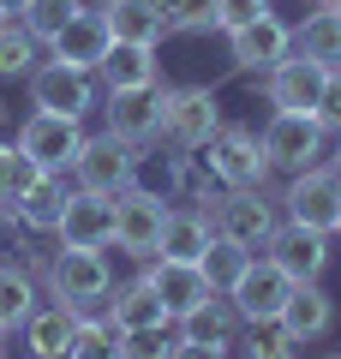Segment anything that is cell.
Instances as JSON below:
<instances>
[{
  "label": "cell",
  "mask_w": 341,
  "mask_h": 359,
  "mask_svg": "<svg viewBox=\"0 0 341 359\" xmlns=\"http://www.w3.org/2000/svg\"><path fill=\"white\" fill-rule=\"evenodd\" d=\"M269 156H264V138L252 126H227L215 132L203 150H192V198L198 204H215L222 192H252V186H269Z\"/></svg>",
  "instance_id": "6da1fadb"
},
{
  "label": "cell",
  "mask_w": 341,
  "mask_h": 359,
  "mask_svg": "<svg viewBox=\"0 0 341 359\" xmlns=\"http://www.w3.org/2000/svg\"><path fill=\"white\" fill-rule=\"evenodd\" d=\"M36 282H42V294L60 299V306L96 311L102 299H108V287H114V269H108V257H102V252H84V245H54V252L42 257Z\"/></svg>",
  "instance_id": "7a4b0ae2"
},
{
  "label": "cell",
  "mask_w": 341,
  "mask_h": 359,
  "mask_svg": "<svg viewBox=\"0 0 341 359\" xmlns=\"http://www.w3.org/2000/svg\"><path fill=\"white\" fill-rule=\"evenodd\" d=\"M150 162V150H138V144H126V138H114L108 126L90 138L84 132V150L72 156V186L78 192H96V198H120L126 186H138V168Z\"/></svg>",
  "instance_id": "3957f363"
},
{
  "label": "cell",
  "mask_w": 341,
  "mask_h": 359,
  "mask_svg": "<svg viewBox=\"0 0 341 359\" xmlns=\"http://www.w3.org/2000/svg\"><path fill=\"white\" fill-rule=\"evenodd\" d=\"M222 132V96L210 84H168V108H162V144L180 156L203 150Z\"/></svg>",
  "instance_id": "277c9868"
},
{
  "label": "cell",
  "mask_w": 341,
  "mask_h": 359,
  "mask_svg": "<svg viewBox=\"0 0 341 359\" xmlns=\"http://www.w3.org/2000/svg\"><path fill=\"white\" fill-rule=\"evenodd\" d=\"M210 222H215L222 240H234L240 252L258 257V252L269 245V233L281 228V204L264 192V186H252V192H222V198L210 204Z\"/></svg>",
  "instance_id": "5b68a950"
},
{
  "label": "cell",
  "mask_w": 341,
  "mask_h": 359,
  "mask_svg": "<svg viewBox=\"0 0 341 359\" xmlns=\"http://www.w3.org/2000/svg\"><path fill=\"white\" fill-rule=\"evenodd\" d=\"M174 210L168 192H150V186H126V192L114 198V245L138 264H150L156 245H162V222Z\"/></svg>",
  "instance_id": "8992f818"
},
{
  "label": "cell",
  "mask_w": 341,
  "mask_h": 359,
  "mask_svg": "<svg viewBox=\"0 0 341 359\" xmlns=\"http://www.w3.org/2000/svg\"><path fill=\"white\" fill-rule=\"evenodd\" d=\"M281 222H300V228H323L335 233V210H341V174L329 162H312L300 174H288L281 186Z\"/></svg>",
  "instance_id": "52a82bcc"
},
{
  "label": "cell",
  "mask_w": 341,
  "mask_h": 359,
  "mask_svg": "<svg viewBox=\"0 0 341 359\" xmlns=\"http://www.w3.org/2000/svg\"><path fill=\"white\" fill-rule=\"evenodd\" d=\"M258 138H264V156H269L276 174H300V168H312V162L329 156V132H323L317 114H281L276 108Z\"/></svg>",
  "instance_id": "ba28073f"
},
{
  "label": "cell",
  "mask_w": 341,
  "mask_h": 359,
  "mask_svg": "<svg viewBox=\"0 0 341 359\" xmlns=\"http://www.w3.org/2000/svg\"><path fill=\"white\" fill-rule=\"evenodd\" d=\"M162 108H168V84L156 78V84H138V90H108L102 96V120H108L114 138L138 144V150H150L156 138H162Z\"/></svg>",
  "instance_id": "9c48e42d"
},
{
  "label": "cell",
  "mask_w": 341,
  "mask_h": 359,
  "mask_svg": "<svg viewBox=\"0 0 341 359\" xmlns=\"http://www.w3.org/2000/svg\"><path fill=\"white\" fill-rule=\"evenodd\" d=\"M96 102H102L96 72H78V66H60V60H42L30 72V108H42V114L84 120V114H96Z\"/></svg>",
  "instance_id": "30bf717a"
},
{
  "label": "cell",
  "mask_w": 341,
  "mask_h": 359,
  "mask_svg": "<svg viewBox=\"0 0 341 359\" xmlns=\"http://www.w3.org/2000/svg\"><path fill=\"white\" fill-rule=\"evenodd\" d=\"M329 240L335 233L323 228H300V222H281L276 233H269L264 257L288 276V282H323V269H329Z\"/></svg>",
  "instance_id": "8fae6325"
},
{
  "label": "cell",
  "mask_w": 341,
  "mask_h": 359,
  "mask_svg": "<svg viewBox=\"0 0 341 359\" xmlns=\"http://www.w3.org/2000/svg\"><path fill=\"white\" fill-rule=\"evenodd\" d=\"M293 54V25H281L276 13L252 18V25H240L234 36H227V60H234V72H258L264 78L269 66H281Z\"/></svg>",
  "instance_id": "7c38bea8"
},
{
  "label": "cell",
  "mask_w": 341,
  "mask_h": 359,
  "mask_svg": "<svg viewBox=\"0 0 341 359\" xmlns=\"http://www.w3.org/2000/svg\"><path fill=\"white\" fill-rule=\"evenodd\" d=\"M18 150L36 156L48 174H66L72 168V156L84 150V120H66V114H30L25 126H18Z\"/></svg>",
  "instance_id": "4fadbf2b"
},
{
  "label": "cell",
  "mask_w": 341,
  "mask_h": 359,
  "mask_svg": "<svg viewBox=\"0 0 341 359\" xmlns=\"http://www.w3.org/2000/svg\"><path fill=\"white\" fill-rule=\"evenodd\" d=\"M323 78H329L323 60H305V54L293 48L281 66L264 72V96H269V108H281V114H312L317 96H323Z\"/></svg>",
  "instance_id": "5bb4252c"
},
{
  "label": "cell",
  "mask_w": 341,
  "mask_h": 359,
  "mask_svg": "<svg viewBox=\"0 0 341 359\" xmlns=\"http://www.w3.org/2000/svg\"><path fill=\"white\" fill-rule=\"evenodd\" d=\"M54 240L60 245H84V252H108L114 245V198H96V192H66V210L54 222Z\"/></svg>",
  "instance_id": "9a60e30c"
},
{
  "label": "cell",
  "mask_w": 341,
  "mask_h": 359,
  "mask_svg": "<svg viewBox=\"0 0 341 359\" xmlns=\"http://www.w3.org/2000/svg\"><path fill=\"white\" fill-rule=\"evenodd\" d=\"M288 294H293V282L281 276L276 264H269L264 252H258L252 264L240 269V282L227 287V299H234V311H240L246 323H252V318H281V306H288Z\"/></svg>",
  "instance_id": "2e32d148"
},
{
  "label": "cell",
  "mask_w": 341,
  "mask_h": 359,
  "mask_svg": "<svg viewBox=\"0 0 341 359\" xmlns=\"http://www.w3.org/2000/svg\"><path fill=\"white\" fill-rule=\"evenodd\" d=\"M108 48H114V30H108V18H102V6H84V13L48 42V60L78 66V72H96V66L108 60Z\"/></svg>",
  "instance_id": "e0dca14e"
},
{
  "label": "cell",
  "mask_w": 341,
  "mask_h": 359,
  "mask_svg": "<svg viewBox=\"0 0 341 359\" xmlns=\"http://www.w3.org/2000/svg\"><path fill=\"white\" fill-rule=\"evenodd\" d=\"M144 276H150V287L162 294V306H168V318H186V311H198L203 299L215 294L210 282H203V269L198 264H174V257H150L144 264Z\"/></svg>",
  "instance_id": "ac0fdd59"
},
{
  "label": "cell",
  "mask_w": 341,
  "mask_h": 359,
  "mask_svg": "<svg viewBox=\"0 0 341 359\" xmlns=\"http://www.w3.org/2000/svg\"><path fill=\"white\" fill-rule=\"evenodd\" d=\"M215 240V222L203 204H174L162 222V245H156V257H174V264H198L203 252H210Z\"/></svg>",
  "instance_id": "d6986e66"
},
{
  "label": "cell",
  "mask_w": 341,
  "mask_h": 359,
  "mask_svg": "<svg viewBox=\"0 0 341 359\" xmlns=\"http://www.w3.org/2000/svg\"><path fill=\"white\" fill-rule=\"evenodd\" d=\"M281 323H288V335L300 347H312L335 330V299L323 294V282H293L288 306H281Z\"/></svg>",
  "instance_id": "ffe728a7"
},
{
  "label": "cell",
  "mask_w": 341,
  "mask_h": 359,
  "mask_svg": "<svg viewBox=\"0 0 341 359\" xmlns=\"http://www.w3.org/2000/svg\"><path fill=\"white\" fill-rule=\"evenodd\" d=\"M102 311H108L120 330H150V323H174L162 306V294L150 287V276H132V282H114L108 299H102Z\"/></svg>",
  "instance_id": "44dd1931"
},
{
  "label": "cell",
  "mask_w": 341,
  "mask_h": 359,
  "mask_svg": "<svg viewBox=\"0 0 341 359\" xmlns=\"http://www.w3.org/2000/svg\"><path fill=\"white\" fill-rule=\"evenodd\" d=\"M72 330H78V311L72 306H60V299H42L36 311L25 318V353L30 359H54V353H66L72 347Z\"/></svg>",
  "instance_id": "7402d4cb"
},
{
  "label": "cell",
  "mask_w": 341,
  "mask_h": 359,
  "mask_svg": "<svg viewBox=\"0 0 341 359\" xmlns=\"http://www.w3.org/2000/svg\"><path fill=\"white\" fill-rule=\"evenodd\" d=\"M102 18H108L114 42H144V48H162L168 25L156 0H102Z\"/></svg>",
  "instance_id": "603a6c76"
},
{
  "label": "cell",
  "mask_w": 341,
  "mask_h": 359,
  "mask_svg": "<svg viewBox=\"0 0 341 359\" xmlns=\"http://www.w3.org/2000/svg\"><path fill=\"white\" fill-rule=\"evenodd\" d=\"M240 323H246V318L234 311V299H227V294H210L198 311L180 318V335H186V341H210V347H234V341H240Z\"/></svg>",
  "instance_id": "cb8c5ba5"
},
{
  "label": "cell",
  "mask_w": 341,
  "mask_h": 359,
  "mask_svg": "<svg viewBox=\"0 0 341 359\" xmlns=\"http://www.w3.org/2000/svg\"><path fill=\"white\" fill-rule=\"evenodd\" d=\"M102 90H138V84H156L162 78V66H156V48H144V42H114L108 60L96 66Z\"/></svg>",
  "instance_id": "d4e9b609"
},
{
  "label": "cell",
  "mask_w": 341,
  "mask_h": 359,
  "mask_svg": "<svg viewBox=\"0 0 341 359\" xmlns=\"http://www.w3.org/2000/svg\"><path fill=\"white\" fill-rule=\"evenodd\" d=\"M42 306V282L25 264H0V335H18L25 318Z\"/></svg>",
  "instance_id": "484cf974"
},
{
  "label": "cell",
  "mask_w": 341,
  "mask_h": 359,
  "mask_svg": "<svg viewBox=\"0 0 341 359\" xmlns=\"http://www.w3.org/2000/svg\"><path fill=\"white\" fill-rule=\"evenodd\" d=\"M293 48H300L305 60L341 66V13H335V6H317V13H305V25L293 30Z\"/></svg>",
  "instance_id": "4316f807"
},
{
  "label": "cell",
  "mask_w": 341,
  "mask_h": 359,
  "mask_svg": "<svg viewBox=\"0 0 341 359\" xmlns=\"http://www.w3.org/2000/svg\"><path fill=\"white\" fill-rule=\"evenodd\" d=\"M66 174H42L36 186H30L25 198H18V216H25V228L30 233H54V222H60V210H66Z\"/></svg>",
  "instance_id": "83f0119b"
},
{
  "label": "cell",
  "mask_w": 341,
  "mask_h": 359,
  "mask_svg": "<svg viewBox=\"0 0 341 359\" xmlns=\"http://www.w3.org/2000/svg\"><path fill=\"white\" fill-rule=\"evenodd\" d=\"M120 341H126V330L108 318V311H78V330H72V353L78 359H120Z\"/></svg>",
  "instance_id": "f1b7e54d"
},
{
  "label": "cell",
  "mask_w": 341,
  "mask_h": 359,
  "mask_svg": "<svg viewBox=\"0 0 341 359\" xmlns=\"http://www.w3.org/2000/svg\"><path fill=\"white\" fill-rule=\"evenodd\" d=\"M240 347L246 359H300V341L288 335V323L281 318H252V323H240Z\"/></svg>",
  "instance_id": "f546056e"
},
{
  "label": "cell",
  "mask_w": 341,
  "mask_h": 359,
  "mask_svg": "<svg viewBox=\"0 0 341 359\" xmlns=\"http://www.w3.org/2000/svg\"><path fill=\"white\" fill-rule=\"evenodd\" d=\"M78 13H84V0H25V6H18V25H25L30 36L48 48V42L60 36V30L72 25Z\"/></svg>",
  "instance_id": "4dcf8cb0"
},
{
  "label": "cell",
  "mask_w": 341,
  "mask_h": 359,
  "mask_svg": "<svg viewBox=\"0 0 341 359\" xmlns=\"http://www.w3.org/2000/svg\"><path fill=\"white\" fill-rule=\"evenodd\" d=\"M42 174H48V168H42L36 156L18 150V138H13V144H0V198H6V204H18V198H25Z\"/></svg>",
  "instance_id": "1f68e13d"
},
{
  "label": "cell",
  "mask_w": 341,
  "mask_h": 359,
  "mask_svg": "<svg viewBox=\"0 0 341 359\" xmlns=\"http://www.w3.org/2000/svg\"><path fill=\"white\" fill-rule=\"evenodd\" d=\"M246 264H252V252H240V245H234V240H222V233H215V240H210V252L198 257L203 282H210L215 294H227V287L240 282V269H246Z\"/></svg>",
  "instance_id": "d6a6232c"
},
{
  "label": "cell",
  "mask_w": 341,
  "mask_h": 359,
  "mask_svg": "<svg viewBox=\"0 0 341 359\" xmlns=\"http://www.w3.org/2000/svg\"><path fill=\"white\" fill-rule=\"evenodd\" d=\"M156 6H162L168 36H203V30H215V0H156Z\"/></svg>",
  "instance_id": "836d02e7"
},
{
  "label": "cell",
  "mask_w": 341,
  "mask_h": 359,
  "mask_svg": "<svg viewBox=\"0 0 341 359\" xmlns=\"http://www.w3.org/2000/svg\"><path fill=\"white\" fill-rule=\"evenodd\" d=\"M36 48H42V42L13 18V25L0 30V78H30V72H36Z\"/></svg>",
  "instance_id": "e575fe53"
},
{
  "label": "cell",
  "mask_w": 341,
  "mask_h": 359,
  "mask_svg": "<svg viewBox=\"0 0 341 359\" xmlns=\"http://www.w3.org/2000/svg\"><path fill=\"white\" fill-rule=\"evenodd\" d=\"M180 347V323H150V330H126L120 359H168Z\"/></svg>",
  "instance_id": "d590c367"
},
{
  "label": "cell",
  "mask_w": 341,
  "mask_h": 359,
  "mask_svg": "<svg viewBox=\"0 0 341 359\" xmlns=\"http://www.w3.org/2000/svg\"><path fill=\"white\" fill-rule=\"evenodd\" d=\"M264 13H276L269 0H215V30L234 36L240 25H252V18H264Z\"/></svg>",
  "instance_id": "8d00e7d4"
},
{
  "label": "cell",
  "mask_w": 341,
  "mask_h": 359,
  "mask_svg": "<svg viewBox=\"0 0 341 359\" xmlns=\"http://www.w3.org/2000/svg\"><path fill=\"white\" fill-rule=\"evenodd\" d=\"M312 114L323 120V132H341V66H329L323 96H317V108H312Z\"/></svg>",
  "instance_id": "74e56055"
},
{
  "label": "cell",
  "mask_w": 341,
  "mask_h": 359,
  "mask_svg": "<svg viewBox=\"0 0 341 359\" xmlns=\"http://www.w3.org/2000/svg\"><path fill=\"white\" fill-rule=\"evenodd\" d=\"M168 359H234V347H210V341H186V335H180V347Z\"/></svg>",
  "instance_id": "f35d334b"
},
{
  "label": "cell",
  "mask_w": 341,
  "mask_h": 359,
  "mask_svg": "<svg viewBox=\"0 0 341 359\" xmlns=\"http://www.w3.org/2000/svg\"><path fill=\"white\" fill-rule=\"evenodd\" d=\"M329 168L341 174V132H329Z\"/></svg>",
  "instance_id": "ab89813d"
},
{
  "label": "cell",
  "mask_w": 341,
  "mask_h": 359,
  "mask_svg": "<svg viewBox=\"0 0 341 359\" xmlns=\"http://www.w3.org/2000/svg\"><path fill=\"white\" fill-rule=\"evenodd\" d=\"M0 6H6V13H13V18H18V6H25V0H0Z\"/></svg>",
  "instance_id": "60d3db41"
},
{
  "label": "cell",
  "mask_w": 341,
  "mask_h": 359,
  "mask_svg": "<svg viewBox=\"0 0 341 359\" xmlns=\"http://www.w3.org/2000/svg\"><path fill=\"white\" fill-rule=\"evenodd\" d=\"M6 120H13V108H6V102H0V126H6Z\"/></svg>",
  "instance_id": "b9f144b4"
},
{
  "label": "cell",
  "mask_w": 341,
  "mask_h": 359,
  "mask_svg": "<svg viewBox=\"0 0 341 359\" xmlns=\"http://www.w3.org/2000/svg\"><path fill=\"white\" fill-rule=\"evenodd\" d=\"M6 25H13V13H6V6H0V30H6Z\"/></svg>",
  "instance_id": "7bdbcfd3"
},
{
  "label": "cell",
  "mask_w": 341,
  "mask_h": 359,
  "mask_svg": "<svg viewBox=\"0 0 341 359\" xmlns=\"http://www.w3.org/2000/svg\"><path fill=\"white\" fill-rule=\"evenodd\" d=\"M54 359H78V353H72V347H66V353H54Z\"/></svg>",
  "instance_id": "ee69618b"
},
{
  "label": "cell",
  "mask_w": 341,
  "mask_h": 359,
  "mask_svg": "<svg viewBox=\"0 0 341 359\" xmlns=\"http://www.w3.org/2000/svg\"><path fill=\"white\" fill-rule=\"evenodd\" d=\"M335 240H341V210H335Z\"/></svg>",
  "instance_id": "f6af8a7d"
},
{
  "label": "cell",
  "mask_w": 341,
  "mask_h": 359,
  "mask_svg": "<svg viewBox=\"0 0 341 359\" xmlns=\"http://www.w3.org/2000/svg\"><path fill=\"white\" fill-rule=\"evenodd\" d=\"M329 6H335V13H341V0H329Z\"/></svg>",
  "instance_id": "bcb514c9"
},
{
  "label": "cell",
  "mask_w": 341,
  "mask_h": 359,
  "mask_svg": "<svg viewBox=\"0 0 341 359\" xmlns=\"http://www.w3.org/2000/svg\"><path fill=\"white\" fill-rule=\"evenodd\" d=\"M312 6H329V0H312Z\"/></svg>",
  "instance_id": "7dc6e473"
},
{
  "label": "cell",
  "mask_w": 341,
  "mask_h": 359,
  "mask_svg": "<svg viewBox=\"0 0 341 359\" xmlns=\"http://www.w3.org/2000/svg\"><path fill=\"white\" fill-rule=\"evenodd\" d=\"M323 359H341V353H323Z\"/></svg>",
  "instance_id": "c3c4849f"
}]
</instances>
